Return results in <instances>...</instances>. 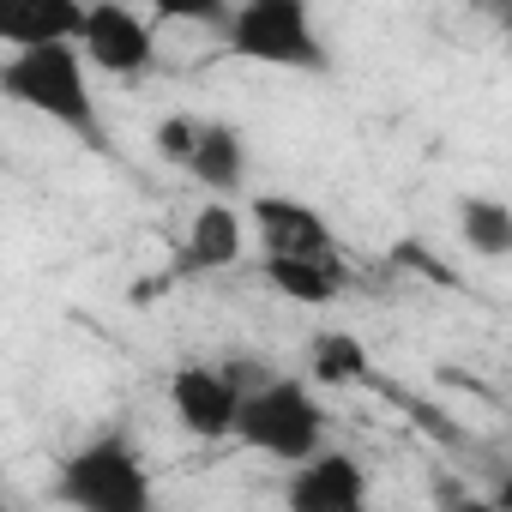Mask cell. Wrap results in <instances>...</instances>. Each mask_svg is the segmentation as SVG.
Returning <instances> with one entry per match:
<instances>
[{"label": "cell", "instance_id": "cell-13", "mask_svg": "<svg viewBox=\"0 0 512 512\" xmlns=\"http://www.w3.org/2000/svg\"><path fill=\"white\" fill-rule=\"evenodd\" d=\"M308 374H314V386H368L374 380V356H368V344L356 332L326 326V332L308 338Z\"/></svg>", "mask_w": 512, "mask_h": 512}, {"label": "cell", "instance_id": "cell-8", "mask_svg": "<svg viewBox=\"0 0 512 512\" xmlns=\"http://www.w3.org/2000/svg\"><path fill=\"white\" fill-rule=\"evenodd\" d=\"M284 506L290 512H356V506H368V470H362V458L326 446L320 458L296 464L290 482H284Z\"/></svg>", "mask_w": 512, "mask_h": 512}, {"label": "cell", "instance_id": "cell-17", "mask_svg": "<svg viewBox=\"0 0 512 512\" xmlns=\"http://www.w3.org/2000/svg\"><path fill=\"white\" fill-rule=\"evenodd\" d=\"M440 512H500L494 500H476V494H464L458 482H440Z\"/></svg>", "mask_w": 512, "mask_h": 512}, {"label": "cell", "instance_id": "cell-9", "mask_svg": "<svg viewBox=\"0 0 512 512\" xmlns=\"http://www.w3.org/2000/svg\"><path fill=\"white\" fill-rule=\"evenodd\" d=\"M241 260V211L229 199H211L193 211V229L175 253V278H205V272H229Z\"/></svg>", "mask_w": 512, "mask_h": 512}, {"label": "cell", "instance_id": "cell-3", "mask_svg": "<svg viewBox=\"0 0 512 512\" xmlns=\"http://www.w3.org/2000/svg\"><path fill=\"white\" fill-rule=\"evenodd\" d=\"M235 440H241L247 452L278 458V464L296 470V464H308V458L326 452V410H320V398H314L302 380L278 374V380H266L253 398H241Z\"/></svg>", "mask_w": 512, "mask_h": 512}, {"label": "cell", "instance_id": "cell-4", "mask_svg": "<svg viewBox=\"0 0 512 512\" xmlns=\"http://www.w3.org/2000/svg\"><path fill=\"white\" fill-rule=\"evenodd\" d=\"M223 49L284 73H332V49L320 43V25L302 0H247L223 25Z\"/></svg>", "mask_w": 512, "mask_h": 512}, {"label": "cell", "instance_id": "cell-1", "mask_svg": "<svg viewBox=\"0 0 512 512\" xmlns=\"http://www.w3.org/2000/svg\"><path fill=\"white\" fill-rule=\"evenodd\" d=\"M0 91H7L19 109L43 115L49 127L73 133L91 151H109V127L97 115L91 97V61L79 49H25L0 61Z\"/></svg>", "mask_w": 512, "mask_h": 512}, {"label": "cell", "instance_id": "cell-2", "mask_svg": "<svg viewBox=\"0 0 512 512\" xmlns=\"http://www.w3.org/2000/svg\"><path fill=\"white\" fill-rule=\"evenodd\" d=\"M55 494L73 512H157V488L127 434H97L61 458Z\"/></svg>", "mask_w": 512, "mask_h": 512}, {"label": "cell", "instance_id": "cell-18", "mask_svg": "<svg viewBox=\"0 0 512 512\" xmlns=\"http://www.w3.org/2000/svg\"><path fill=\"white\" fill-rule=\"evenodd\" d=\"M494 506H500V512H512V476H506V482L494 488Z\"/></svg>", "mask_w": 512, "mask_h": 512}, {"label": "cell", "instance_id": "cell-16", "mask_svg": "<svg viewBox=\"0 0 512 512\" xmlns=\"http://www.w3.org/2000/svg\"><path fill=\"white\" fill-rule=\"evenodd\" d=\"M199 133H205V121H193V115H163L157 121V133H151V145H157V157L163 163H193V145H199Z\"/></svg>", "mask_w": 512, "mask_h": 512}, {"label": "cell", "instance_id": "cell-15", "mask_svg": "<svg viewBox=\"0 0 512 512\" xmlns=\"http://www.w3.org/2000/svg\"><path fill=\"white\" fill-rule=\"evenodd\" d=\"M392 272H410V278H422V284H440V290H464V278L440 260V253H428V241L422 235H404L398 247H392V260H386Z\"/></svg>", "mask_w": 512, "mask_h": 512}, {"label": "cell", "instance_id": "cell-14", "mask_svg": "<svg viewBox=\"0 0 512 512\" xmlns=\"http://www.w3.org/2000/svg\"><path fill=\"white\" fill-rule=\"evenodd\" d=\"M458 235L482 260H512V205H500L488 193H464L458 199Z\"/></svg>", "mask_w": 512, "mask_h": 512}, {"label": "cell", "instance_id": "cell-11", "mask_svg": "<svg viewBox=\"0 0 512 512\" xmlns=\"http://www.w3.org/2000/svg\"><path fill=\"white\" fill-rule=\"evenodd\" d=\"M260 278L296 308H326V302H338L350 290L344 260H260Z\"/></svg>", "mask_w": 512, "mask_h": 512}, {"label": "cell", "instance_id": "cell-12", "mask_svg": "<svg viewBox=\"0 0 512 512\" xmlns=\"http://www.w3.org/2000/svg\"><path fill=\"white\" fill-rule=\"evenodd\" d=\"M187 175H193L199 187H211V193H235V187L247 181V139H241V127H229V121H205Z\"/></svg>", "mask_w": 512, "mask_h": 512}, {"label": "cell", "instance_id": "cell-10", "mask_svg": "<svg viewBox=\"0 0 512 512\" xmlns=\"http://www.w3.org/2000/svg\"><path fill=\"white\" fill-rule=\"evenodd\" d=\"M85 37V7L73 0H19V7L0 13V43L13 55L25 49H79Z\"/></svg>", "mask_w": 512, "mask_h": 512}, {"label": "cell", "instance_id": "cell-7", "mask_svg": "<svg viewBox=\"0 0 512 512\" xmlns=\"http://www.w3.org/2000/svg\"><path fill=\"white\" fill-rule=\"evenodd\" d=\"M169 410H175L181 434H193V440H229L235 422H241V386L229 380V368L181 362L169 374Z\"/></svg>", "mask_w": 512, "mask_h": 512}, {"label": "cell", "instance_id": "cell-5", "mask_svg": "<svg viewBox=\"0 0 512 512\" xmlns=\"http://www.w3.org/2000/svg\"><path fill=\"white\" fill-rule=\"evenodd\" d=\"M247 229L260 241V260H338V235L326 211H314L296 193H253Z\"/></svg>", "mask_w": 512, "mask_h": 512}, {"label": "cell", "instance_id": "cell-19", "mask_svg": "<svg viewBox=\"0 0 512 512\" xmlns=\"http://www.w3.org/2000/svg\"><path fill=\"white\" fill-rule=\"evenodd\" d=\"M356 512H374V506H356Z\"/></svg>", "mask_w": 512, "mask_h": 512}, {"label": "cell", "instance_id": "cell-6", "mask_svg": "<svg viewBox=\"0 0 512 512\" xmlns=\"http://www.w3.org/2000/svg\"><path fill=\"white\" fill-rule=\"evenodd\" d=\"M79 55L109 79H145L157 67V19L121 7V0H97V7H85Z\"/></svg>", "mask_w": 512, "mask_h": 512}]
</instances>
